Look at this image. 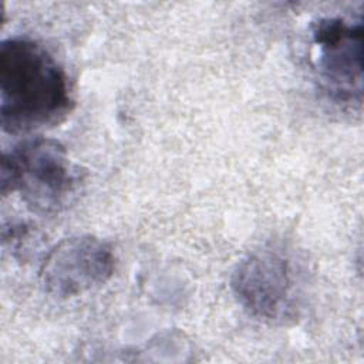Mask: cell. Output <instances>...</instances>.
<instances>
[{
	"instance_id": "obj_1",
	"label": "cell",
	"mask_w": 364,
	"mask_h": 364,
	"mask_svg": "<svg viewBox=\"0 0 364 364\" xmlns=\"http://www.w3.org/2000/svg\"><path fill=\"white\" fill-rule=\"evenodd\" d=\"M68 78L50 51L28 37L0 44V124L26 134L58 124L71 111Z\"/></svg>"
},
{
	"instance_id": "obj_2",
	"label": "cell",
	"mask_w": 364,
	"mask_h": 364,
	"mask_svg": "<svg viewBox=\"0 0 364 364\" xmlns=\"http://www.w3.org/2000/svg\"><path fill=\"white\" fill-rule=\"evenodd\" d=\"M77 172L64 145L51 138H30L6 151L0 162V189L17 192L37 213L57 212L74 191Z\"/></svg>"
},
{
	"instance_id": "obj_3",
	"label": "cell",
	"mask_w": 364,
	"mask_h": 364,
	"mask_svg": "<svg viewBox=\"0 0 364 364\" xmlns=\"http://www.w3.org/2000/svg\"><path fill=\"white\" fill-rule=\"evenodd\" d=\"M230 287L237 303L256 318L283 321L296 311V266L280 247L266 246L242 259Z\"/></svg>"
},
{
	"instance_id": "obj_4",
	"label": "cell",
	"mask_w": 364,
	"mask_h": 364,
	"mask_svg": "<svg viewBox=\"0 0 364 364\" xmlns=\"http://www.w3.org/2000/svg\"><path fill=\"white\" fill-rule=\"evenodd\" d=\"M314 65L327 95L337 102L361 104L363 20L321 17L311 26Z\"/></svg>"
},
{
	"instance_id": "obj_5",
	"label": "cell",
	"mask_w": 364,
	"mask_h": 364,
	"mask_svg": "<svg viewBox=\"0 0 364 364\" xmlns=\"http://www.w3.org/2000/svg\"><path fill=\"white\" fill-rule=\"evenodd\" d=\"M112 247L92 235L60 240L44 256L38 279L46 293L70 299L104 284L114 273Z\"/></svg>"
}]
</instances>
